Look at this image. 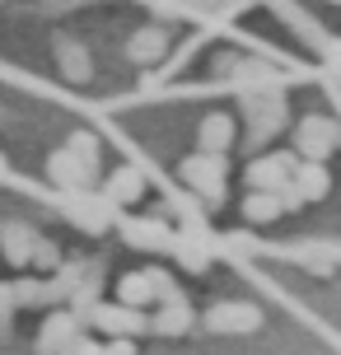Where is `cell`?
Wrapping results in <instances>:
<instances>
[{
    "instance_id": "24",
    "label": "cell",
    "mask_w": 341,
    "mask_h": 355,
    "mask_svg": "<svg viewBox=\"0 0 341 355\" xmlns=\"http://www.w3.org/2000/svg\"><path fill=\"white\" fill-rule=\"evenodd\" d=\"M281 211H286L281 206V192H252L248 187V196H243V220L248 225H271Z\"/></svg>"
},
{
    "instance_id": "3",
    "label": "cell",
    "mask_w": 341,
    "mask_h": 355,
    "mask_svg": "<svg viewBox=\"0 0 341 355\" xmlns=\"http://www.w3.org/2000/svg\"><path fill=\"white\" fill-rule=\"evenodd\" d=\"M225 168H229V164H225V155L197 150V155H187V159H182V182H187L201 201H220V196H225V182H229V173H225Z\"/></svg>"
},
{
    "instance_id": "30",
    "label": "cell",
    "mask_w": 341,
    "mask_h": 355,
    "mask_svg": "<svg viewBox=\"0 0 341 355\" xmlns=\"http://www.w3.org/2000/svg\"><path fill=\"white\" fill-rule=\"evenodd\" d=\"M75 5H89V0H37V15H61V10H75Z\"/></svg>"
},
{
    "instance_id": "8",
    "label": "cell",
    "mask_w": 341,
    "mask_h": 355,
    "mask_svg": "<svg viewBox=\"0 0 341 355\" xmlns=\"http://www.w3.org/2000/svg\"><path fill=\"white\" fill-rule=\"evenodd\" d=\"M89 322L98 332H108V337H141L150 332V318H145V309H131V304H94Z\"/></svg>"
},
{
    "instance_id": "14",
    "label": "cell",
    "mask_w": 341,
    "mask_h": 355,
    "mask_svg": "<svg viewBox=\"0 0 341 355\" xmlns=\"http://www.w3.org/2000/svg\"><path fill=\"white\" fill-rule=\"evenodd\" d=\"M33 248H37V234L28 225H0V257L10 266H28L33 262Z\"/></svg>"
},
{
    "instance_id": "33",
    "label": "cell",
    "mask_w": 341,
    "mask_h": 355,
    "mask_svg": "<svg viewBox=\"0 0 341 355\" xmlns=\"http://www.w3.org/2000/svg\"><path fill=\"white\" fill-rule=\"evenodd\" d=\"M323 61H327V71H332V75H337V80H341V42H337V47H332V52L323 56Z\"/></svg>"
},
{
    "instance_id": "15",
    "label": "cell",
    "mask_w": 341,
    "mask_h": 355,
    "mask_svg": "<svg viewBox=\"0 0 341 355\" xmlns=\"http://www.w3.org/2000/svg\"><path fill=\"white\" fill-rule=\"evenodd\" d=\"M126 56L136 61V66H155L168 56V33H164L159 24H150V28H136L131 42H126Z\"/></svg>"
},
{
    "instance_id": "25",
    "label": "cell",
    "mask_w": 341,
    "mask_h": 355,
    "mask_svg": "<svg viewBox=\"0 0 341 355\" xmlns=\"http://www.w3.org/2000/svg\"><path fill=\"white\" fill-rule=\"evenodd\" d=\"M15 304H19V309H42V304H56L52 281H37V276L15 281Z\"/></svg>"
},
{
    "instance_id": "19",
    "label": "cell",
    "mask_w": 341,
    "mask_h": 355,
    "mask_svg": "<svg viewBox=\"0 0 341 355\" xmlns=\"http://www.w3.org/2000/svg\"><path fill=\"white\" fill-rule=\"evenodd\" d=\"M295 192L304 196V201H323L327 192H332V173L323 168V159H299V168H295Z\"/></svg>"
},
{
    "instance_id": "6",
    "label": "cell",
    "mask_w": 341,
    "mask_h": 355,
    "mask_svg": "<svg viewBox=\"0 0 341 355\" xmlns=\"http://www.w3.org/2000/svg\"><path fill=\"white\" fill-rule=\"evenodd\" d=\"M117 230H122L126 248H141V252H173V243H178V234L168 230L164 220H141V215H122V220H117Z\"/></svg>"
},
{
    "instance_id": "7",
    "label": "cell",
    "mask_w": 341,
    "mask_h": 355,
    "mask_svg": "<svg viewBox=\"0 0 341 355\" xmlns=\"http://www.w3.org/2000/svg\"><path fill=\"white\" fill-rule=\"evenodd\" d=\"M299 168V155H252V164L243 168L252 192H281Z\"/></svg>"
},
{
    "instance_id": "11",
    "label": "cell",
    "mask_w": 341,
    "mask_h": 355,
    "mask_svg": "<svg viewBox=\"0 0 341 355\" xmlns=\"http://www.w3.org/2000/svg\"><path fill=\"white\" fill-rule=\"evenodd\" d=\"M52 52H56V71H61V80H71V85H89V80H94V56H89L85 42L56 33Z\"/></svg>"
},
{
    "instance_id": "2",
    "label": "cell",
    "mask_w": 341,
    "mask_h": 355,
    "mask_svg": "<svg viewBox=\"0 0 341 355\" xmlns=\"http://www.w3.org/2000/svg\"><path fill=\"white\" fill-rule=\"evenodd\" d=\"M61 215L85 234H108V225H117V201H108V192L80 187V192H61Z\"/></svg>"
},
{
    "instance_id": "32",
    "label": "cell",
    "mask_w": 341,
    "mask_h": 355,
    "mask_svg": "<svg viewBox=\"0 0 341 355\" xmlns=\"http://www.w3.org/2000/svg\"><path fill=\"white\" fill-rule=\"evenodd\" d=\"M71 355H103V346H98V341H85V337H80V341L71 346Z\"/></svg>"
},
{
    "instance_id": "16",
    "label": "cell",
    "mask_w": 341,
    "mask_h": 355,
    "mask_svg": "<svg viewBox=\"0 0 341 355\" xmlns=\"http://www.w3.org/2000/svg\"><path fill=\"white\" fill-rule=\"evenodd\" d=\"M271 5H276V10H281V19H286L290 28H295V33L304 37L308 47H318V52H332V47H337V37H327L323 28H318V24H313V19L304 15V10H299V5H290V0H271Z\"/></svg>"
},
{
    "instance_id": "12",
    "label": "cell",
    "mask_w": 341,
    "mask_h": 355,
    "mask_svg": "<svg viewBox=\"0 0 341 355\" xmlns=\"http://www.w3.org/2000/svg\"><path fill=\"white\" fill-rule=\"evenodd\" d=\"M47 178H52L56 192H80V187H94V178H98V173H89L71 150H56L52 159H47Z\"/></svg>"
},
{
    "instance_id": "13",
    "label": "cell",
    "mask_w": 341,
    "mask_h": 355,
    "mask_svg": "<svg viewBox=\"0 0 341 355\" xmlns=\"http://www.w3.org/2000/svg\"><path fill=\"white\" fill-rule=\"evenodd\" d=\"M103 192H108V201H117V206L141 201V196H145V168H141V164H122V168H112L108 182H103Z\"/></svg>"
},
{
    "instance_id": "34",
    "label": "cell",
    "mask_w": 341,
    "mask_h": 355,
    "mask_svg": "<svg viewBox=\"0 0 341 355\" xmlns=\"http://www.w3.org/2000/svg\"><path fill=\"white\" fill-rule=\"evenodd\" d=\"M10 182V164H5V155H0V187Z\"/></svg>"
},
{
    "instance_id": "29",
    "label": "cell",
    "mask_w": 341,
    "mask_h": 355,
    "mask_svg": "<svg viewBox=\"0 0 341 355\" xmlns=\"http://www.w3.org/2000/svg\"><path fill=\"white\" fill-rule=\"evenodd\" d=\"M33 266H37V271H56V266H61V248H56L52 239H37V248H33Z\"/></svg>"
},
{
    "instance_id": "27",
    "label": "cell",
    "mask_w": 341,
    "mask_h": 355,
    "mask_svg": "<svg viewBox=\"0 0 341 355\" xmlns=\"http://www.w3.org/2000/svg\"><path fill=\"white\" fill-rule=\"evenodd\" d=\"M15 285L0 281V341H10V332H15Z\"/></svg>"
},
{
    "instance_id": "1",
    "label": "cell",
    "mask_w": 341,
    "mask_h": 355,
    "mask_svg": "<svg viewBox=\"0 0 341 355\" xmlns=\"http://www.w3.org/2000/svg\"><path fill=\"white\" fill-rule=\"evenodd\" d=\"M238 112H243V145H248L252 155L267 150L290 122V107L276 89H262V94L257 89H243L238 94Z\"/></svg>"
},
{
    "instance_id": "4",
    "label": "cell",
    "mask_w": 341,
    "mask_h": 355,
    "mask_svg": "<svg viewBox=\"0 0 341 355\" xmlns=\"http://www.w3.org/2000/svg\"><path fill=\"white\" fill-rule=\"evenodd\" d=\"M206 332H216V337H248V332H257L262 327V309L257 304H216V309H206Z\"/></svg>"
},
{
    "instance_id": "18",
    "label": "cell",
    "mask_w": 341,
    "mask_h": 355,
    "mask_svg": "<svg viewBox=\"0 0 341 355\" xmlns=\"http://www.w3.org/2000/svg\"><path fill=\"white\" fill-rule=\"evenodd\" d=\"M192 322H197V313H192V304H159L155 313H150V332H159V337H182V332H192Z\"/></svg>"
},
{
    "instance_id": "22",
    "label": "cell",
    "mask_w": 341,
    "mask_h": 355,
    "mask_svg": "<svg viewBox=\"0 0 341 355\" xmlns=\"http://www.w3.org/2000/svg\"><path fill=\"white\" fill-rule=\"evenodd\" d=\"M117 300L131 304V309L155 304V266H150V271H126L122 281H117Z\"/></svg>"
},
{
    "instance_id": "5",
    "label": "cell",
    "mask_w": 341,
    "mask_h": 355,
    "mask_svg": "<svg viewBox=\"0 0 341 355\" xmlns=\"http://www.w3.org/2000/svg\"><path fill=\"white\" fill-rule=\"evenodd\" d=\"M341 145V126L332 117H304V122L295 126V155L299 159H327L332 150Z\"/></svg>"
},
{
    "instance_id": "31",
    "label": "cell",
    "mask_w": 341,
    "mask_h": 355,
    "mask_svg": "<svg viewBox=\"0 0 341 355\" xmlns=\"http://www.w3.org/2000/svg\"><path fill=\"white\" fill-rule=\"evenodd\" d=\"M103 355H136V337H108Z\"/></svg>"
},
{
    "instance_id": "20",
    "label": "cell",
    "mask_w": 341,
    "mask_h": 355,
    "mask_svg": "<svg viewBox=\"0 0 341 355\" xmlns=\"http://www.w3.org/2000/svg\"><path fill=\"white\" fill-rule=\"evenodd\" d=\"M173 257L182 262V271H206V266H211V243H206V230H182L178 243H173Z\"/></svg>"
},
{
    "instance_id": "23",
    "label": "cell",
    "mask_w": 341,
    "mask_h": 355,
    "mask_svg": "<svg viewBox=\"0 0 341 355\" xmlns=\"http://www.w3.org/2000/svg\"><path fill=\"white\" fill-rule=\"evenodd\" d=\"M89 271H94V262H61L52 271V295H56V304L61 300H71L80 285L89 281Z\"/></svg>"
},
{
    "instance_id": "9",
    "label": "cell",
    "mask_w": 341,
    "mask_h": 355,
    "mask_svg": "<svg viewBox=\"0 0 341 355\" xmlns=\"http://www.w3.org/2000/svg\"><path fill=\"white\" fill-rule=\"evenodd\" d=\"M216 71H225L234 80V89H281V75L271 61H257V56H229V61H216Z\"/></svg>"
},
{
    "instance_id": "17",
    "label": "cell",
    "mask_w": 341,
    "mask_h": 355,
    "mask_svg": "<svg viewBox=\"0 0 341 355\" xmlns=\"http://www.w3.org/2000/svg\"><path fill=\"white\" fill-rule=\"evenodd\" d=\"M234 141H238V122H234L229 112H211V117L201 122V131H197V145L211 150V155H225Z\"/></svg>"
},
{
    "instance_id": "26",
    "label": "cell",
    "mask_w": 341,
    "mask_h": 355,
    "mask_svg": "<svg viewBox=\"0 0 341 355\" xmlns=\"http://www.w3.org/2000/svg\"><path fill=\"white\" fill-rule=\"evenodd\" d=\"M66 150H71V155H75L80 164H85L89 173H98V136H94V131H71Z\"/></svg>"
},
{
    "instance_id": "10",
    "label": "cell",
    "mask_w": 341,
    "mask_h": 355,
    "mask_svg": "<svg viewBox=\"0 0 341 355\" xmlns=\"http://www.w3.org/2000/svg\"><path fill=\"white\" fill-rule=\"evenodd\" d=\"M75 341H80V318L71 309H56L37 332V355H71Z\"/></svg>"
},
{
    "instance_id": "28",
    "label": "cell",
    "mask_w": 341,
    "mask_h": 355,
    "mask_svg": "<svg viewBox=\"0 0 341 355\" xmlns=\"http://www.w3.org/2000/svg\"><path fill=\"white\" fill-rule=\"evenodd\" d=\"M182 300H187V295L178 290V281H173L168 271L155 266V304H182Z\"/></svg>"
},
{
    "instance_id": "21",
    "label": "cell",
    "mask_w": 341,
    "mask_h": 355,
    "mask_svg": "<svg viewBox=\"0 0 341 355\" xmlns=\"http://www.w3.org/2000/svg\"><path fill=\"white\" fill-rule=\"evenodd\" d=\"M295 262L304 266V271H313V276H332V266L341 262V248H332L327 239H313V243L295 248Z\"/></svg>"
}]
</instances>
